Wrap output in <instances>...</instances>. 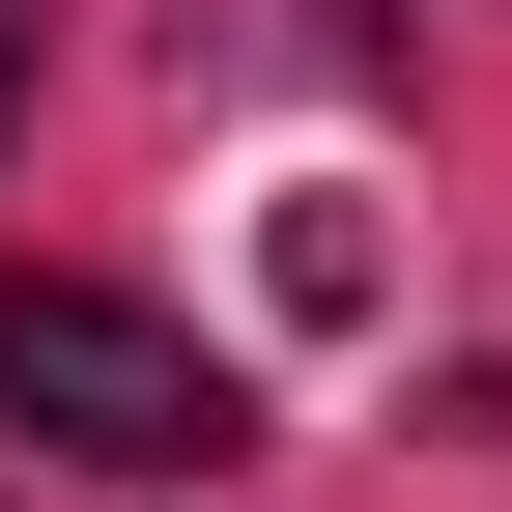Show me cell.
I'll list each match as a JSON object with an SVG mask.
<instances>
[{
	"label": "cell",
	"mask_w": 512,
	"mask_h": 512,
	"mask_svg": "<svg viewBox=\"0 0 512 512\" xmlns=\"http://www.w3.org/2000/svg\"><path fill=\"white\" fill-rule=\"evenodd\" d=\"M0 427H57L86 484H228V456H256L228 342H171L143 285H86V256H57V285H0Z\"/></svg>",
	"instance_id": "obj_1"
},
{
	"label": "cell",
	"mask_w": 512,
	"mask_h": 512,
	"mask_svg": "<svg viewBox=\"0 0 512 512\" xmlns=\"http://www.w3.org/2000/svg\"><path fill=\"white\" fill-rule=\"evenodd\" d=\"M29 86H57V0H0V114H29Z\"/></svg>",
	"instance_id": "obj_2"
}]
</instances>
